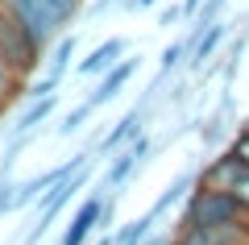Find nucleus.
Masks as SVG:
<instances>
[{
  "instance_id": "f257e3e1",
  "label": "nucleus",
  "mask_w": 249,
  "mask_h": 245,
  "mask_svg": "<svg viewBox=\"0 0 249 245\" xmlns=\"http://www.w3.org/2000/svg\"><path fill=\"white\" fill-rule=\"evenodd\" d=\"M224 220H249V212L220 187H204L196 183V191L187 195V208L178 225H224Z\"/></svg>"
},
{
  "instance_id": "f03ea898",
  "label": "nucleus",
  "mask_w": 249,
  "mask_h": 245,
  "mask_svg": "<svg viewBox=\"0 0 249 245\" xmlns=\"http://www.w3.org/2000/svg\"><path fill=\"white\" fill-rule=\"evenodd\" d=\"M4 4H9V13L21 21V29H25V34L34 38L42 50H50V42H54L67 25H71V21L62 17L50 0H4Z\"/></svg>"
},
{
  "instance_id": "7ed1b4c3",
  "label": "nucleus",
  "mask_w": 249,
  "mask_h": 245,
  "mask_svg": "<svg viewBox=\"0 0 249 245\" xmlns=\"http://www.w3.org/2000/svg\"><path fill=\"white\" fill-rule=\"evenodd\" d=\"M0 54L9 58V67L17 71L21 79H25L29 71H34L37 62H42V54H46L42 46H37L34 38H29L25 29H21V21L9 13V4H4V0H0Z\"/></svg>"
},
{
  "instance_id": "20e7f679",
  "label": "nucleus",
  "mask_w": 249,
  "mask_h": 245,
  "mask_svg": "<svg viewBox=\"0 0 249 245\" xmlns=\"http://www.w3.org/2000/svg\"><path fill=\"white\" fill-rule=\"evenodd\" d=\"M170 245H249V220H224V225H178Z\"/></svg>"
},
{
  "instance_id": "39448f33",
  "label": "nucleus",
  "mask_w": 249,
  "mask_h": 245,
  "mask_svg": "<svg viewBox=\"0 0 249 245\" xmlns=\"http://www.w3.org/2000/svg\"><path fill=\"white\" fill-rule=\"evenodd\" d=\"M112 167H108V175H104V187L108 191H116V187H124L129 179H133V170L145 162V154H150V137L145 133H137L133 141H124V146H116L112 150Z\"/></svg>"
},
{
  "instance_id": "423d86ee",
  "label": "nucleus",
  "mask_w": 249,
  "mask_h": 245,
  "mask_svg": "<svg viewBox=\"0 0 249 245\" xmlns=\"http://www.w3.org/2000/svg\"><path fill=\"white\" fill-rule=\"evenodd\" d=\"M137 67H142V58H116L108 71H100V83L91 88L88 104H91V108H104L108 100H116V96H121V88L137 75Z\"/></svg>"
},
{
  "instance_id": "0eeeda50",
  "label": "nucleus",
  "mask_w": 249,
  "mask_h": 245,
  "mask_svg": "<svg viewBox=\"0 0 249 245\" xmlns=\"http://www.w3.org/2000/svg\"><path fill=\"white\" fill-rule=\"evenodd\" d=\"M100 212H104V187H100L96 195H88V200L75 208L71 225H67V233H62V245H88L91 233L100 228Z\"/></svg>"
},
{
  "instance_id": "6e6552de",
  "label": "nucleus",
  "mask_w": 249,
  "mask_h": 245,
  "mask_svg": "<svg viewBox=\"0 0 249 245\" xmlns=\"http://www.w3.org/2000/svg\"><path fill=\"white\" fill-rule=\"evenodd\" d=\"M124 54H129V42H124V38H104L88 58H79V67H75V71H79L83 79H88V75H100V71H108L116 58H124Z\"/></svg>"
},
{
  "instance_id": "1a4fd4ad",
  "label": "nucleus",
  "mask_w": 249,
  "mask_h": 245,
  "mask_svg": "<svg viewBox=\"0 0 249 245\" xmlns=\"http://www.w3.org/2000/svg\"><path fill=\"white\" fill-rule=\"evenodd\" d=\"M220 38H224V21H208V25H199L196 29V38L187 42V50H191V67L196 71H204V62L216 54V46H220Z\"/></svg>"
},
{
  "instance_id": "9d476101",
  "label": "nucleus",
  "mask_w": 249,
  "mask_h": 245,
  "mask_svg": "<svg viewBox=\"0 0 249 245\" xmlns=\"http://www.w3.org/2000/svg\"><path fill=\"white\" fill-rule=\"evenodd\" d=\"M142 121H145V108L137 104V108H129V113L121 116V121L112 125V129H108V137L100 141V150H108V154H112L116 146H124V141H133L137 133H142Z\"/></svg>"
},
{
  "instance_id": "9b49d317",
  "label": "nucleus",
  "mask_w": 249,
  "mask_h": 245,
  "mask_svg": "<svg viewBox=\"0 0 249 245\" xmlns=\"http://www.w3.org/2000/svg\"><path fill=\"white\" fill-rule=\"evenodd\" d=\"M241 167H245V162H241V158L229 150V154H220L216 162H208V167H204L199 183H204V187H220V191H229V183L237 179V170H241Z\"/></svg>"
},
{
  "instance_id": "f8f14e48",
  "label": "nucleus",
  "mask_w": 249,
  "mask_h": 245,
  "mask_svg": "<svg viewBox=\"0 0 249 245\" xmlns=\"http://www.w3.org/2000/svg\"><path fill=\"white\" fill-rule=\"evenodd\" d=\"M75 46H79L75 34H58L54 38V54L46 58V75H50L54 83H62V75H67V67H71V58H75Z\"/></svg>"
},
{
  "instance_id": "ddd939ff",
  "label": "nucleus",
  "mask_w": 249,
  "mask_h": 245,
  "mask_svg": "<svg viewBox=\"0 0 249 245\" xmlns=\"http://www.w3.org/2000/svg\"><path fill=\"white\" fill-rule=\"evenodd\" d=\"M54 104H58V92H54V96H37V100H25V113L17 116V129H13V133H37V125H42L46 116L54 113Z\"/></svg>"
},
{
  "instance_id": "4468645a",
  "label": "nucleus",
  "mask_w": 249,
  "mask_h": 245,
  "mask_svg": "<svg viewBox=\"0 0 249 245\" xmlns=\"http://www.w3.org/2000/svg\"><path fill=\"white\" fill-rule=\"evenodd\" d=\"M21 88H25V79H21L17 71L9 67V58L0 54V108H4V104H13V100L21 96Z\"/></svg>"
},
{
  "instance_id": "2eb2a0df",
  "label": "nucleus",
  "mask_w": 249,
  "mask_h": 245,
  "mask_svg": "<svg viewBox=\"0 0 249 245\" xmlns=\"http://www.w3.org/2000/svg\"><path fill=\"white\" fill-rule=\"evenodd\" d=\"M154 225H158V216H154V212H145V216H137V220H129V225H124L121 233L112 237V245H137V241H142V237L150 233Z\"/></svg>"
},
{
  "instance_id": "dca6fc26",
  "label": "nucleus",
  "mask_w": 249,
  "mask_h": 245,
  "mask_svg": "<svg viewBox=\"0 0 249 245\" xmlns=\"http://www.w3.org/2000/svg\"><path fill=\"white\" fill-rule=\"evenodd\" d=\"M191 183H196V179H191V175H178V179H175V183H170V187H166V191H162V195H158V204H154V208H150V212H154V216H162V212H170V208H175V204H178V200H183V191H187V187H191Z\"/></svg>"
},
{
  "instance_id": "f3484780",
  "label": "nucleus",
  "mask_w": 249,
  "mask_h": 245,
  "mask_svg": "<svg viewBox=\"0 0 249 245\" xmlns=\"http://www.w3.org/2000/svg\"><path fill=\"white\" fill-rule=\"evenodd\" d=\"M91 113H96V108H91L88 100H83L79 108H71V113L62 116V125H58V137H71V133H79V129H83V121H88Z\"/></svg>"
},
{
  "instance_id": "a211bd4d",
  "label": "nucleus",
  "mask_w": 249,
  "mask_h": 245,
  "mask_svg": "<svg viewBox=\"0 0 249 245\" xmlns=\"http://www.w3.org/2000/svg\"><path fill=\"white\" fill-rule=\"evenodd\" d=\"M229 195H232V200H237L241 208L249 212V167H241V170H237V179L229 183Z\"/></svg>"
},
{
  "instance_id": "6ab92c4d",
  "label": "nucleus",
  "mask_w": 249,
  "mask_h": 245,
  "mask_svg": "<svg viewBox=\"0 0 249 245\" xmlns=\"http://www.w3.org/2000/svg\"><path fill=\"white\" fill-rule=\"evenodd\" d=\"M187 54V42H175V46H166L162 50V75H170V71L178 67V58Z\"/></svg>"
},
{
  "instance_id": "aec40b11",
  "label": "nucleus",
  "mask_w": 249,
  "mask_h": 245,
  "mask_svg": "<svg viewBox=\"0 0 249 245\" xmlns=\"http://www.w3.org/2000/svg\"><path fill=\"white\" fill-rule=\"evenodd\" d=\"M232 154H237L241 162H245V167H249V125H245V129L237 133V141H232Z\"/></svg>"
},
{
  "instance_id": "412c9836",
  "label": "nucleus",
  "mask_w": 249,
  "mask_h": 245,
  "mask_svg": "<svg viewBox=\"0 0 249 245\" xmlns=\"http://www.w3.org/2000/svg\"><path fill=\"white\" fill-rule=\"evenodd\" d=\"M137 245H170V237H162V233H154V228H150V233H145Z\"/></svg>"
},
{
  "instance_id": "4be33fe9",
  "label": "nucleus",
  "mask_w": 249,
  "mask_h": 245,
  "mask_svg": "<svg viewBox=\"0 0 249 245\" xmlns=\"http://www.w3.org/2000/svg\"><path fill=\"white\" fill-rule=\"evenodd\" d=\"M9 187H13V183H4V179H0V216L9 212Z\"/></svg>"
},
{
  "instance_id": "5701e85b",
  "label": "nucleus",
  "mask_w": 249,
  "mask_h": 245,
  "mask_svg": "<svg viewBox=\"0 0 249 245\" xmlns=\"http://www.w3.org/2000/svg\"><path fill=\"white\" fill-rule=\"evenodd\" d=\"M178 17H183V9H166V13H162V25H175Z\"/></svg>"
},
{
  "instance_id": "b1692460",
  "label": "nucleus",
  "mask_w": 249,
  "mask_h": 245,
  "mask_svg": "<svg viewBox=\"0 0 249 245\" xmlns=\"http://www.w3.org/2000/svg\"><path fill=\"white\" fill-rule=\"evenodd\" d=\"M178 9H183V17H196V9H199V0H183V4H178Z\"/></svg>"
},
{
  "instance_id": "393cba45",
  "label": "nucleus",
  "mask_w": 249,
  "mask_h": 245,
  "mask_svg": "<svg viewBox=\"0 0 249 245\" xmlns=\"http://www.w3.org/2000/svg\"><path fill=\"white\" fill-rule=\"evenodd\" d=\"M96 245H112V237H100V241H96Z\"/></svg>"
},
{
  "instance_id": "a878e982",
  "label": "nucleus",
  "mask_w": 249,
  "mask_h": 245,
  "mask_svg": "<svg viewBox=\"0 0 249 245\" xmlns=\"http://www.w3.org/2000/svg\"><path fill=\"white\" fill-rule=\"evenodd\" d=\"M79 4H83V0H79Z\"/></svg>"
}]
</instances>
